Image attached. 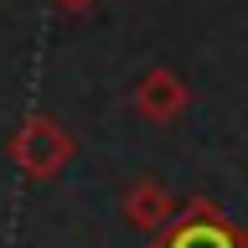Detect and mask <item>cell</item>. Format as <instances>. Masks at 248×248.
Instances as JSON below:
<instances>
[{"mask_svg": "<svg viewBox=\"0 0 248 248\" xmlns=\"http://www.w3.org/2000/svg\"><path fill=\"white\" fill-rule=\"evenodd\" d=\"M11 160L26 181H52L67 160H73V135L62 129L52 114H31L11 135Z\"/></svg>", "mask_w": 248, "mask_h": 248, "instance_id": "cell-1", "label": "cell"}, {"mask_svg": "<svg viewBox=\"0 0 248 248\" xmlns=\"http://www.w3.org/2000/svg\"><path fill=\"white\" fill-rule=\"evenodd\" d=\"M145 248H248V238L217 212V202H191L186 212H176L160 232H150Z\"/></svg>", "mask_w": 248, "mask_h": 248, "instance_id": "cell-2", "label": "cell"}, {"mask_svg": "<svg viewBox=\"0 0 248 248\" xmlns=\"http://www.w3.org/2000/svg\"><path fill=\"white\" fill-rule=\"evenodd\" d=\"M186 104H191V88H186V78L170 73V67H150V73L140 78V88H135V108H140V119H150V124L181 119Z\"/></svg>", "mask_w": 248, "mask_h": 248, "instance_id": "cell-3", "label": "cell"}, {"mask_svg": "<svg viewBox=\"0 0 248 248\" xmlns=\"http://www.w3.org/2000/svg\"><path fill=\"white\" fill-rule=\"evenodd\" d=\"M124 217H129V228L140 232H160L176 217V202L160 181H135L129 186V197H124Z\"/></svg>", "mask_w": 248, "mask_h": 248, "instance_id": "cell-4", "label": "cell"}, {"mask_svg": "<svg viewBox=\"0 0 248 248\" xmlns=\"http://www.w3.org/2000/svg\"><path fill=\"white\" fill-rule=\"evenodd\" d=\"M52 5H57V11H67V16H83V11H93L98 0H52Z\"/></svg>", "mask_w": 248, "mask_h": 248, "instance_id": "cell-5", "label": "cell"}]
</instances>
